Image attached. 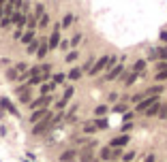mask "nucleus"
Instances as JSON below:
<instances>
[{
  "label": "nucleus",
  "mask_w": 167,
  "mask_h": 162,
  "mask_svg": "<svg viewBox=\"0 0 167 162\" xmlns=\"http://www.w3.org/2000/svg\"><path fill=\"white\" fill-rule=\"evenodd\" d=\"M105 111H107V107H105V105H101V107H96V115H103Z\"/></svg>",
  "instance_id": "a878e982"
},
{
  "label": "nucleus",
  "mask_w": 167,
  "mask_h": 162,
  "mask_svg": "<svg viewBox=\"0 0 167 162\" xmlns=\"http://www.w3.org/2000/svg\"><path fill=\"white\" fill-rule=\"evenodd\" d=\"M79 75H82V68H73V71H71V73H69V79H79Z\"/></svg>",
  "instance_id": "f3484780"
},
{
  "label": "nucleus",
  "mask_w": 167,
  "mask_h": 162,
  "mask_svg": "<svg viewBox=\"0 0 167 162\" xmlns=\"http://www.w3.org/2000/svg\"><path fill=\"white\" fill-rule=\"evenodd\" d=\"M157 79H159V81L167 79V71H163V73H159V75H157Z\"/></svg>",
  "instance_id": "cd10ccee"
},
{
  "label": "nucleus",
  "mask_w": 167,
  "mask_h": 162,
  "mask_svg": "<svg viewBox=\"0 0 167 162\" xmlns=\"http://www.w3.org/2000/svg\"><path fill=\"white\" fill-rule=\"evenodd\" d=\"M94 126H96V128H107V120H96Z\"/></svg>",
  "instance_id": "412c9836"
},
{
  "label": "nucleus",
  "mask_w": 167,
  "mask_h": 162,
  "mask_svg": "<svg viewBox=\"0 0 167 162\" xmlns=\"http://www.w3.org/2000/svg\"><path fill=\"white\" fill-rule=\"evenodd\" d=\"M47 118H49V113H47V111H45V109H39V111H35V113H32V118H30V122H32V124H35V126H37V124H39V122L47 120Z\"/></svg>",
  "instance_id": "7ed1b4c3"
},
{
  "label": "nucleus",
  "mask_w": 167,
  "mask_h": 162,
  "mask_svg": "<svg viewBox=\"0 0 167 162\" xmlns=\"http://www.w3.org/2000/svg\"><path fill=\"white\" fill-rule=\"evenodd\" d=\"M144 66H146V62H144V60H137V62H135V66H133V71H135V75H139V73L144 71Z\"/></svg>",
  "instance_id": "f8f14e48"
},
{
  "label": "nucleus",
  "mask_w": 167,
  "mask_h": 162,
  "mask_svg": "<svg viewBox=\"0 0 167 162\" xmlns=\"http://www.w3.org/2000/svg\"><path fill=\"white\" fill-rule=\"evenodd\" d=\"M58 30H60V24L54 26V32H51V37H49V43H47L49 49H56V47L60 45V32H58Z\"/></svg>",
  "instance_id": "f257e3e1"
},
{
  "label": "nucleus",
  "mask_w": 167,
  "mask_h": 162,
  "mask_svg": "<svg viewBox=\"0 0 167 162\" xmlns=\"http://www.w3.org/2000/svg\"><path fill=\"white\" fill-rule=\"evenodd\" d=\"M73 158H75V152H64V154L60 156V160H62V162H71Z\"/></svg>",
  "instance_id": "4468645a"
},
{
  "label": "nucleus",
  "mask_w": 167,
  "mask_h": 162,
  "mask_svg": "<svg viewBox=\"0 0 167 162\" xmlns=\"http://www.w3.org/2000/svg\"><path fill=\"white\" fill-rule=\"evenodd\" d=\"M49 100H51L49 96H41V98H37V100L30 102V109H35V111H37V109H45V105H47Z\"/></svg>",
  "instance_id": "20e7f679"
},
{
  "label": "nucleus",
  "mask_w": 167,
  "mask_h": 162,
  "mask_svg": "<svg viewBox=\"0 0 167 162\" xmlns=\"http://www.w3.org/2000/svg\"><path fill=\"white\" fill-rule=\"evenodd\" d=\"M137 79V75H135V73H133V75H131V77H128V79H126V83H128V85H131V83H133V81Z\"/></svg>",
  "instance_id": "c756f323"
},
{
  "label": "nucleus",
  "mask_w": 167,
  "mask_h": 162,
  "mask_svg": "<svg viewBox=\"0 0 167 162\" xmlns=\"http://www.w3.org/2000/svg\"><path fill=\"white\" fill-rule=\"evenodd\" d=\"M101 158H103V160H112V158H116V152H114L112 147H103V149H101Z\"/></svg>",
  "instance_id": "6e6552de"
},
{
  "label": "nucleus",
  "mask_w": 167,
  "mask_h": 162,
  "mask_svg": "<svg viewBox=\"0 0 167 162\" xmlns=\"http://www.w3.org/2000/svg\"><path fill=\"white\" fill-rule=\"evenodd\" d=\"M11 19H13V24H17V26H19V28H24V26H26V24H28V17H26V15H24V13H15V15H13V17H11Z\"/></svg>",
  "instance_id": "423d86ee"
},
{
  "label": "nucleus",
  "mask_w": 167,
  "mask_h": 162,
  "mask_svg": "<svg viewBox=\"0 0 167 162\" xmlns=\"http://www.w3.org/2000/svg\"><path fill=\"white\" fill-rule=\"evenodd\" d=\"M47 24H49V17H47V15H43V17H41V21H39V28L47 26Z\"/></svg>",
  "instance_id": "5701e85b"
},
{
  "label": "nucleus",
  "mask_w": 167,
  "mask_h": 162,
  "mask_svg": "<svg viewBox=\"0 0 167 162\" xmlns=\"http://www.w3.org/2000/svg\"><path fill=\"white\" fill-rule=\"evenodd\" d=\"M77 56H79V53H77V51L73 49V51H71V53L67 56V62H73V60H77Z\"/></svg>",
  "instance_id": "aec40b11"
},
{
  "label": "nucleus",
  "mask_w": 167,
  "mask_h": 162,
  "mask_svg": "<svg viewBox=\"0 0 167 162\" xmlns=\"http://www.w3.org/2000/svg\"><path fill=\"white\" fill-rule=\"evenodd\" d=\"M159 71H161V73H163V71H167V64H165V62H161V64H159Z\"/></svg>",
  "instance_id": "2f4dec72"
},
{
  "label": "nucleus",
  "mask_w": 167,
  "mask_h": 162,
  "mask_svg": "<svg viewBox=\"0 0 167 162\" xmlns=\"http://www.w3.org/2000/svg\"><path fill=\"white\" fill-rule=\"evenodd\" d=\"M22 43H26V45H30V43H35V32L32 30H28L24 37H22Z\"/></svg>",
  "instance_id": "9d476101"
},
{
  "label": "nucleus",
  "mask_w": 167,
  "mask_h": 162,
  "mask_svg": "<svg viewBox=\"0 0 167 162\" xmlns=\"http://www.w3.org/2000/svg\"><path fill=\"white\" fill-rule=\"evenodd\" d=\"M161 109H163V107H161V105L157 102V105H152V107H150V109H148L146 113H148V115H157V113H161Z\"/></svg>",
  "instance_id": "ddd939ff"
},
{
  "label": "nucleus",
  "mask_w": 167,
  "mask_h": 162,
  "mask_svg": "<svg viewBox=\"0 0 167 162\" xmlns=\"http://www.w3.org/2000/svg\"><path fill=\"white\" fill-rule=\"evenodd\" d=\"M105 66H109V58H107V56H105V58H101V60H99V62H96V64L92 66L90 75H96V73H101V71H103Z\"/></svg>",
  "instance_id": "f03ea898"
},
{
  "label": "nucleus",
  "mask_w": 167,
  "mask_h": 162,
  "mask_svg": "<svg viewBox=\"0 0 167 162\" xmlns=\"http://www.w3.org/2000/svg\"><path fill=\"white\" fill-rule=\"evenodd\" d=\"M161 40H167V32H161Z\"/></svg>",
  "instance_id": "f704fd0d"
},
{
  "label": "nucleus",
  "mask_w": 167,
  "mask_h": 162,
  "mask_svg": "<svg viewBox=\"0 0 167 162\" xmlns=\"http://www.w3.org/2000/svg\"><path fill=\"white\" fill-rule=\"evenodd\" d=\"M161 118H167V105L163 107V109H161Z\"/></svg>",
  "instance_id": "473e14b6"
},
{
  "label": "nucleus",
  "mask_w": 167,
  "mask_h": 162,
  "mask_svg": "<svg viewBox=\"0 0 167 162\" xmlns=\"http://www.w3.org/2000/svg\"><path fill=\"white\" fill-rule=\"evenodd\" d=\"M133 158H135V152H128V154H124V156H122V160H124V162H131Z\"/></svg>",
  "instance_id": "4be33fe9"
},
{
  "label": "nucleus",
  "mask_w": 167,
  "mask_h": 162,
  "mask_svg": "<svg viewBox=\"0 0 167 162\" xmlns=\"http://www.w3.org/2000/svg\"><path fill=\"white\" fill-rule=\"evenodd\" d=\"M79 40H82V34H75V37H73V39H71V45H73V47H75V45H77V43H79Z\"/></svg>",
  "instance_id": "b1692460"
},
{
  "label": "nucleus",
  "mask_w": 167,
  "mask_h": 162,
  "mask_svg": "<svg viewBox=\"0 0 167 162\" xmlns=\"http://www.w3.org/2000/svg\"><path fill=\"white\" fill-rule=\"evenodd\" d=\"M0 24H2V26H9V24H11V17H4V19L0 21Z\"/></svg>",
  "instance_id": "7c9ffc66"
},
{
  "label": "nucleus",
  "mask_w": 167,
  "mask_h": 162,
  "mask_svg": "<svg viewBox=\"0 0 167 162\" xmlns=\"http://www.w3.org/2000/svg\"><path fill=\"white\" fill-rule=\"evenodd\" d=\"M71 96H73V87H69V90H67V92H64V98H62V100H69V98H71Z\"/></svg>",
  "instance_id": "393cba45"
},
{
  "label": "nucleus",
  "mask_w": 167,
  "mask_h": 162,
  "mask_svg": "<svg viewBox=\"0 0 167 162\" xmlns=\"http://www.w3.org/2000/svg\"><path fill=\"white\" fill-rule=\"evenodd\" d=\"M37 19H39L37 15H32V17H28V28H30L32 32H35V28H37Z\"/></svg>",
  "instance_id": "2eb2a0df"
},
{
  "label": "nucleus",
  "mask_w": 167,
  "mask_h": 162,
  "mask_svg": "<svg viewBox=\"0 0 167 162\" xmlns=\"http://www.w3.org/2000/svg\"><path fill=\"white\" fill-rule=\"evenodd\" d=\"M39 47H41V45L35 40V43H30V45H28V51H30V53H35V51H39Z\"/></svg>",
  "instance_id": "6ab92c4d"
},
{
  "label": "nucleus",
  "mask_w": 167,
  "mask_h": 162,
  "mask_svg": "<svg viewBox=\"0 0 167 162\" xmlns=\"http://www.w3.org/2000/svg\"><path fill=\"white\" fill-rule=\"evenodd\" d=\"M122 71H124V68H122V64H118V66H114V68H112V71L107 73V79H109V81H112V79H116V77H118V75H120Z\"/></svg>",
  "instance_id": "1a4fd4ad"
},
{
  "label": "nucleus",
  "mask_w": 167,
  "mask_h": 162,
  "mask_svg": "<svg viewBox=\"0 0 167 162\" xmlns=\"http://www.w3.org/2000/svg\"><path fill=\"white\" fill-rule=\"evenodd\" d=\"M126 143H128V134H120V137H116V139L112 141V147L118 149V147H122V145H126Z\"/></svg>",
  "instance_id": "0eeeda50"
},
{
  "label": "nucleus",
  "mask_w": 167,
  "mask_h": 162,
  "mask_svg": "<svg viewBox=\"0 0 167 162\" xmlns=\"http://www.w3.org/2000/svg\"><path fill=\"white\" fill-rule=\"evenodd\" d=\"M54 87H56V83H45V85H41V94H43V96H47Z\"/></svg>",
  "instance_id": "9b49d317"
},
{
  "label": "nucleus",
  "mask_w": 167,
  "mask_h": 162,
  "mask_svg": "<svg viewBox=\"0 0 167 162\" xmlns=\"http://www.w3.org/2000/svg\"><path fill=\"white\" fill-rule=\"evenodd\" d=\"M159 56H161V58H167V47H163V49H159Z\"/></svg>",
  "instance_id": "c85d7f7f"
},
{
  "label": "nucleus",
  "mask_w": 167,
  "mask_h": 162,
  "mask_svg": "<svg viewBox=\"0 0 167 162\" xmlns=\"http://www.w3.org/2000/svg\"><path fill=\"white\" fill-rule=\"evenodd\" d=\"M146 162H154V156H152V154H150V156H148V158H146Z\"/></svg>",
  "instance_id": "72a5a7b5"
},
{
  "label": "nucleus",
  "mask_w": 167,
  "mask_h": 162,
  "mask_svg": "<svg viewBox=\"0 0 167 162\" xmlns=\"http://www.w3.org/2000/svg\"><path fill=\"white\" fill-rule=\"evenodd\" d=\"M159 100H157V96H150V98H146V100H141V105H137V111H148L152 105H157Z\"/></svg>",
  "instance_id": "39448f33"
},
{
  "label": "nucleus",
  "mask_w": 167,
  "mask_h": 162,
  "mask_svg": "<svg viewBox=\"0 0 167 162\" xmlns=\"http://www.w3.org/2000/svg\"><path fill=\"white\" fill-rule=\"evenodd\" d=\"M62 81H64V75H56L54 77V83H62Z\"/></svg>",
  "instance_id": "bb28decb"
},
{
  "label": "nucleus",
  "mask_w": 167,
  "mask_h": 162,
  "mask_svg": "<svg viewBox=\"0 0 167 162\" xmlns=\"http://www.w3.org/2000/svg\"><path fill=\"white\" fill-rule=\"evenodd\" d=\"M47 49H49V45H45V43H41V47H39V53H37V56H39V58H43V56L47 53Z\"/></svg>",
  "instance_id": "a211bd4d"
},
{
  "label": "nucleus",
  "mask_w": 167,
  "mask_h": 162,
  "mask_svg": "<svg viewBox=\"0 0 167 162\" xmlns=\"http://www.w3.org/2000/svg\"><path fill=\"white\" fill-rule=\"evenodd\" d=\"M73 21H75V15H67V17L62 19V26H64V28H69Z\"/></svg>",
  "instance_id": "dca6fc26"
}]
</instances>
